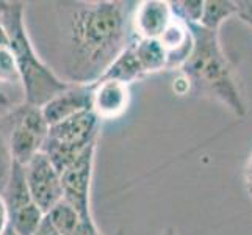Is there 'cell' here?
<instances>
[{"instance_id": "obj_29", "label": "cell", "mask_w": 252, "mask_h": 235, "mask_svg": "<svg viewBox=\"0 0 252 235\" xmlns=\"http://www.w3.org/2000/svg\"><path fill=\"white\" fill-rule=\"evenodd\" d=\"M2 235H17V234H16V232H14V231H13V229L10 228V226H8V229H6V231H5V232L2 234Z\"/></svg>"}, {"instance_id": "obj_2", "label": "cell", "mask_w": 252, "mask_h": 235, "mask_svg": "<svg viewBox=\"0 0 252 235\" xmlns=\"http://www.w3.org/2000/svg\"><path fill=\"white\" fill-rule=\"evenodd\" d=\"M193 36V50L179 71L188 82L189 93L216 99L237 116L246 115L233 69L225 57L218 30L187 24Z\"/></svg>"}, {"instance_id": "obj_17", "label": "cell", "mask_w": 252, "mask_h": 235, "mask_svg": "<svg viewBox=\"0 0 252 235\" xmlns=\"http://www.w3.org/2000/svg\"><path fill=\"white\" fill-rule=\"evenodd\" d=\"M0 85L6 86L10 90H21V75L17 71V66L14 62V57L10 52V49L0 50Z\"/></svg>"}, {"instance_id": "obj_13", "label": "cell", "mask_w": 252, "mask_h": 235, "mask_svg": "<svg viewBox=\"0 0 252 235\" xmlns=\"http://www.w3.org/2000/svg\"><path fill=\"white\" fill-rule=\"evenodd\" d=\"M143 77H146V74L143 72V67L135 55L132 42H130V44L116 57L115 62L108 66L105 74H103L100 78L118 80V82H123L130 86V83L138 82Z\"/></svg>"}, {"instance_id": "obj_14", "label": "cell", "mask_w": 252, "mask_h": 235, "mask_svg": "<svg viewBox=\"0 0 252 235\" xmlns=\"http://www.w3.org/2000/svg\"><path fill=\"white\" fill-rule=\"evenodd\" d=\"M135 55L146 75L166 69V52L158 39H135L132 41Z\"/></svg>"}, {"instance_id": "obj_1", "label": "cell", "mask_w": 252, "mask_h": 235, "mask_svg": "<svg viewBox=\"0 0 252 235\" xmlns=\"http://www.w3.org/2000/svg\"><path fill=\"white\" fill-rule=\"evenodd\" d=\"M136 2L60 3L63 22V80L93 85L133 41L132 13Z\"/></svg>"}, {"instance_id": "obj_7", "label": "cell", "mask_w": 252, "mask_h": 235, "mask_svg": "<svg viewBox=\"0 0 252 235\" xmlns=\"http://www.w3.org/2000/svg\"><path fill=\"white\" fill-rule=\"evenodd\" d=\"M97 143L86 147L85 152L62 172L63 201L86 218L91 215V182L94 172V159Z\"/></svg>"}, {"instance_id": "obj_22", "label": "cell", "mask_w": 252, "mask_h": 235, "mask_svg": "<svg viewBox=\"0 0 252 235\" xmlns=\"http://www.w3.org/2000/svg\"><path fill=\"white\" fill-rule=\"evenodd\" d=\"M237 16L243 22H246L249 27H252V2H237Z\"/></svg>"}, {"instance_id": "obj_27", "label": "cell", "mask_w": 252, "mask_h": 235, "mask_svg": "<svg viewBox=\"0 0 252 235\" xmlns=\"http://www.w3.org/2000/svg\"><path fill=\"white\" fill-rule=\"evenodd\" d=\"M6 5H8V2H5V0H0V17L3 16V13L6 10Z\"/></svg>"}, {"instance_id": "obj_4", "label": "cell", "mask_w": 252, "mask_h": 235, "mask_svg": "<svg viewBox=\"0 0 252 235\" xmlns=\"http://www.w3.org/2000/svg\"><path fill=\"white\" fill-rule=\"evenodd\" d=\"M102 121L93 110H85L77 115L49 126V134L41 152L62 174L85 152L86 147L97 143Z\"/></svg>"}, {"instance_id": "obj_16", "label": "cell", "mask_w": 252, "mask_h": 235, "mask_svg": "<svg viewBox=\"0 0 252 235\" xmlns=\"http://www.w3.org/2000/svg\"><path fill=\"white\" fill-rule=\"evenodd\" d=\"M44 216L62 235H72L80 221V215L63 199L52 207Z\"/></svg>"}, {"instance_id": "obj_24", "label": "cell", "mask_w": 252, "mask_h": 235, "mask_svg": "<svg viewBox=\"0 0 252 235\" xmlns=\"http://www.w3.org/2000/svg\"><path fill=\"white\" fill-rule=\"evenodd\" d=\"M8 213H6V207L3 202V198L0 196V235H2L8 229Z\"/></svg>"}, {"instance_id": "obj_10", "label": "cell", "mask_w": 252, "mask_h": 235, "mask_svg": "<svg viewBox=\"0 0 252 235\" xmlns=\"http://www.w3.org/2000/svg\"><path fill=\"white\" fill-rule=\"evenodd\" d=\"M169 2L144 0L132 13V33L135 39H158L172 21Z\"/></svg>"}, {"instance_id": "obj_25", "label": "cell", "mask_w": 252, "mask_h": 235, "mask_svg": "<svg viewBox=\"0 0 252 235\" xmlns=\"http://www.w3.org/2000/svg\"><path fill=\"white\" fill-rule=\"evenodd\" d=\"M8 46H10V38H8V33H6L3 22H2V17H0V50L8 49Z\"/></svg>"}, {"instance_id": "obj_9", "label": "cell", "mask_w": 252, "mask_h": 235, "mask_svg": "<svg viewBox=\"0 0 252 235\" xmlns=\"http://www.w3.org/2000/svg\"><path fill=\"white\" fill-rule=\"evenodd\" d=\"M130 105V86L110 78H99L91 85V110L100 121L118 119Z\"/></svg>"}, {"instance_id": "obj_18", "label": "cell", "mask_w": 252, "mask_h": 235, "mask_svg": "<svg viewBox=\"0 0 252 235\" xmlns=\"http://www.w3.org/2000/svg\"><path fill=\"white\" fill-rule=\"evenodd\" d=\"M172 16L185 24H199L202 17L204 0H177L169 2Z\"/></svg>"}, {"instance_id": "obj_26", "label": "cell", "mask_w": 252, "mask_h": 235, "mask_svg": "<svg viewBox=\"0 0 252 235\" xmlns=\"http://www.w3.org/2000/svg\"><path fill=\"white\" fill-rule=\"evenodd\" d=\"M245 177H246V188H248V193L249 196L252 198V155L248 162V167H246V171H245Z\"/></svg>"}, {"instance_id": "obj_15", "label": "cell", "mask_w": 252, "mask_h": 235, "mask_svg": "<svg viewBox=\"0 0 252 235\" xmlns=\"http://www.w3.org/2000/svg\"><path fill=\"white\" fill-rule=\"evenodd\" d=\"M237 14V2L230 0H204V10L199 25L208 30H218L221 24Z\"/></svg>"}, {"instance_id": "obj_21", "label": "cell", "mask_w": 252, "mask_h": 235, "mask_svg": "<svg viewBox=\"0 0 252 235\" xmlns=\"http://www.w3.org/2000/svg\"><path fill=\"white\" fill-rule=\"evenodd\" d=\"M72 235H102V234L93 216H86V218H80L79 226H77V229Z\"/></svg>"}, {"instance_id": "obj_19", "label": "cell", "mask_w": 252, "mask_h": 235, "mask_svg": "<svg viewBox=\"0 0 252 235\" xmlns=\"http://www.w3.org/2000/svg\"><path fill=\"white\" fill-rule=\"evenodd\" d=\"M13 165L14 162L11 159L10 152H8L5 143L0 141V196H3L8 182H10Z\"/></svg>"}, {"instance_id": "obj_3", "label": "cell", "mask_w": 252, "mask_h": 235, "mask_svg": "<svg viewBox=\"0 0 252 235\" xmlns=\"http://www.w3.org/2000/svg\"><path fill=\"white\" fill-rule=\"evenodd\" d=\"M2 22L10 38L8 49L14 57L21 75L24 102L41 108L57 94L64 91L69 83L38 57L25 25V3L8 2Z\"/></svg>"}, {"instance_id": "obj_6", "label": "cell", "mask_w": 252, "mask_h": 235, "mask_svg": "<svg viewBox=\"0 0 252 235\" xmlns=\"http://www.w3.org/2000/svg\"><path fill=\"white\" fill-rule=\"evenodd\" d=\"M2 198L6 207L10 228L17 235H33L44 218V213L33 201L27 188L22 165H13L11 177Z\"/></svg>"}, {"instance_id": "obj_11", "label": "cell", "mask_w": 252, "mask_h": 235, "mask_svg": "<svg viewBox=\"0 0 252 235\" xmlns=\"http://www.w3.org/2000/svg\"><path fill=\"white\" fill-rule=\"evenodd\" d=\"M91 110V85L69 83L67 88L41 107L47 124H57L77 113Z\"/></svg>"}, {"instance_id": "obj_28", "label": "cell", "mask_w": 252, "mask_h": 235, "mask_svg": "<svg viewBox=\"0 0 252 235\" xmlns=\"http://www.w3.org/2000/svg\"><path fill=\"white\" fill-rule=\"evenodd\" d=\"M161 235H179V234H177V231L174 229V228H168V229L164 231V232H163Z\"/></svg>"}, {"instance_id": "obj_12", "label": "cell", "mask_w": 252, "mask_h": 235, "mask_svg": "<svg viewBox=\"0 0 252 235\" xmlns=\"http://www.w3.org/2000/svg\"><path fill=\"white\" fill-rule=\"evenodd\" d=\"M158 41L166 52V69H180L187 63L193 50V36L185 22L172 17Z\"/></svg>"}, {"instance_id": "obj_20", "label": "cell", "mask_w": 252, "mask_h": 235, "mask_svg": "<svg viewBox=\"0 0 252 235\" xmlns=\"http://www.w3.org/2000/svg\"><path fill=\"white\" fill-rule=\"evenodd\" d=\"M11 91L14 90H10V88H6V86L0 85V118L6 116L16 105L22 103V102H16L11 98Z\"/></svg>"}, {"instance_id": "obj_8", "label": "cell", "mask_w": 252, "mask_h": 235, "mask_svg": "<svg viewBox=\"0 0 252 235\" xmlns=\"http://www.w3.org/2000/svg\"><path fill=\"white\" fill-rule=\"evenodd\" d=\"M22 169L25 184H27L33 201L46 215L52 207L63 199L62 174L42 152L30 159Z\"/></svg>"}, {"instance_id": "obj_5", "label": "cell", "mask_w": 252, "mask_h": 235, "mask_svg": "<svg viewBox=\"0 0 252 235\" xmlns=\"http://www.w3.org/2000/svg\"><path fill=\"white\" fill-rule=\"evenodd\" d=\"M3 119L6 135L3 143L13 162L24 167L41 152L49 134V124L39 107L25 102L16 105Z\"/></svg>"}, {"instance_id": "obj_23", "label": "cell", "mask_w": 252, "mask_h": 235, "mask_svg": "<svg viewBox=\"0 0 252 235\" xmlns=\"http://www.w3.org/2000/svg\"><path fill=\"white\" fill-rule=\"evenodd\" d=\"M33 235H62L60 234L54 226L50 224V221L46 218H42V221L39 223V226H38V229L33 232Z\"/></svg>"}]
</instances>
